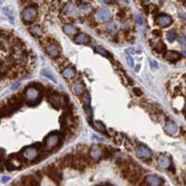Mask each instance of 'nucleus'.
<instances>
[{"label": "nucleus", "mask_w": 186, "mask_h": 186, "mask_svg": "<svg viewBox=\"0 0 186 186\" xmlns=\"http://www.w3.org/2000/svg\"><path fill=\"white\" fill-rule=\"evenodd\" d=\"M95 52H96L97 54H101L102 56H105V57H111L110 53H108V50H105L104 48H102V47H96V48H95Z\"/></svg>", "instance_id": "obj_30"}, {"label": "nucleus", "mask_w": 186, "mask_h": 186, "mask_svg": "<svg viewBox=\"0 0 186 186\" xmlns=\"http://www.w3.org/2000/svg\"><path fill=\"white\" fill-rule=\"evenodd\" d=\"M127 63H128V65H129L130 67H134V60L131 58L130 56H128V57H127Z\"/></svg>", "instance_id": "obj_35"}, {"label": "nucleus", "mask_w": 186, "mask_h": 186, "mask_svg": "<svg viewBox=\"0 0 186 186\" xmlns=\"http://www.w3.org/2000/svg\"><path fill=\"white\" fill-rule=\"evenodd\" d=\"M80 8H81L82 11H85V13H89V11H91V6L88 4H81L80 5Z\"/></svg>", "instance_id": "obj_33"}, {"label": "nucleus", "mask_w": 186, "mask_h": 186, "mask_svg": "<svg viewBox=\"0 0 186 186\" xmlns=\"http://www.w3.org/2000/svg\"><path fill=\"white\" fill-rule=\"evenodd\" d=\"M136 155L143 160H150L152 158V151L145 145H138L136 149Z\"/></svg>", "instance_id": "obj_7"}, {"label": "nucleus", "mask_w": 186, "mask_h": 186, "mask_svg": "<svg viewBox=\"0 0 186 186\" xmlns=\"http://www.w3.org/2000/svg\"><path fill=\"white\" fill-rule=\"evenodd\" d=\"M71 89H72L73 94H75L77 96H81L82 94L85 93L86 87H85V85H83L81 81H75L74 83H72Z\"/></svg>", "instance_id": "obj_17"}, {"label": "nucleus", "mask_w": 186, "mask_h": 186, "mask_svg": "<svg viewBox=\"0 0 186 186\" xmlns=\"http://www.w3.org/2000/svg\"><path fill=\"white\" fill-rule=\"evenodd\" d=\"M180 16H182V19H186V14L182 13V14H180Z\"/></svg>", "instance_id": "obj_45"}, {"label": "nucleus", "mask_w": 186, "mask_h": 186, "mask_svg": "<svg viewBox=\"0 0 186 186\" xmlns=\"http://www.w3.org/2000/svg\"><path fill=\"white\" fill-rule=\"evenodd\" d=\"M178 41H179V45L183 46V47H186V37L185 36H179Z\"/></svg>", "instance_id": "obj_34"}, {"label": "nucleus", "mask_w": 186, "mask_h": 186, "mask_svg": "<svg viewBox=\"0 0 186 186\" xmlns=\"http://www.w3.org/2000/svg\"><path fill=\"white\" fill-rule=\"evenodd\" d=\"M47 175L50 179H53L56 184H60L61 179H62V174H61L60 169H57L55 166H50L47 168Z\"/></svg>", "instance_id": "obj_8"}, {"label": "nucleus", "mask_w": 186, "mask_h": 186, "mask_svg": "<svg viewBox=\"0 0 186 186\" xmlns=\"http://www.w3.org/2000/svg\"><path fill=\"white\" fill-rule=\"evenodd\" d=\"M62 75H63L65 79H72L75 77V70L73 67L67 66L65 67L63 71H62Z\"/></svg>", "instance_id": "obj_22"}, {"label": "nucleus", "mask_w": 186, "mask_h": 186, "mask_svg": "<svg viewBox=\"0 0 186 186\" xmlns=\"http://www.w3.org/2000/svg\"><path fill=\"white\" fill-rule=\"evenodd\" d=\"M63 31H64V33L70 36V37L78 33V29H77L74 25H72V24H65V25L63 26Z\"/></svg>", "instance_id": "obj_21"}, {"label": "nucleus", "mask_w": 186, "mask_h": 186, "mask_svg": "<svg viewBox=\"0 0 186 186\" xmlns=\"http://www.w3.org/2000/svg\"><path fill=\"white\" fill-rule=\"evenodd\" d=\"M126 53H127V54H134V53H135V49H134V48H128V49L126 50Z\"/></svg>", "instance_id": "obj_41"}, {"label": "nucleus", "mask_w": 186, "mask_h": 186, "mask_svg": "<svg viewBox=\"0 0 186 186\" xmlns=\"http://www.w3.org/2000/svg\"><path fill=\"white\" fill-rule=\"evenodd\" d=\"M97 186H113L111 184H101V185H97Z\"/></svg>", "instance_id": "obj_44"}, {"label": "nucleus", "mask_w": 186, "mask_h": 186, "mask_svg": "<svg viewBox=\"0 0 186 186\" xmlns=\"http://www.w3.org/2000/svg\"><path fill=\"white\" fill-rule=\"evenodd\" d=\"M95 17H96L97 21L105 22V21H108V19H110V17H111V13L108 11V8L102 7V8H99V9H97L96 14H95Z\"/></svg>", "instance_id": "obj_10"}, {"label": "nucleus", "mask_w": 186, "mask_h": 186, "mask_svg": "<svg viewBox=\"0 0 186 186\" xmlns=\"http://www.w3.org/2000/svg\"><path fill=\"white\" fill-rule=\"evenodd\" d=\"M8 48H9V41L7 40V38L0 37V49L7 50Z\"/></svg>", "instance_id": "obj_26"}, {"label": "nucleus", "mask_w": 186, "mask_h": 186, "mask_svg": "<svg viewBox=\"0 0 186 186\" xmlns=\"http://www.w3.org/2000/svg\"><path fill=\"white\" fill-rule=\"evenodd\" d=\"M9 180H11V177H9V176H4V177L1 178V182L2 183H8Z\"/></svg>", "instance_id": "obj_40"}, {"label": "nucleus", "mask_w": 186, "mask_h": 186, "mask_svg": "<svg viewBox=\"0 0 186 186\" xmlns=\"http://www.w3.org/2000/svg\"><path fill=\"white\" fill-rule=\"evenodd\" d=\"M154 49H155L158 53H162L166 50V46H164V44L162 41H158L155 45H154Z\"/></svg>", "instance_id": "obj_29"}, {"label": "nucleus", "mask_w": 186, "mask_h": 186, "mask_svg": "<svg viewBox=\"0 0 186 186\" xmlns=\"http://www.w3.org/2000/svg\"><path fill=\"white\" fill-rule=\"evenodd\" d=\"M102 2H106V1H108V0H101Z\"/></svg>", "instance_id": "obj_46"}, {"label": "nucleus", "mask_w": 186, "mask_h": 186, "mask_svg": "<svg viewBox=\"0 0 186 186\" xmlns=\"http://www.w3.org/2000/svg\"><path fill=\"white\" fill-rule=\"evenodd\" d=\"M38 155H39V151L36 146H27L22 151V156L29 161L36 160Z\"/></svg>", "instance_id": "obj_6"}, {"label": "nucleus", "mask_w": 186, "mask_h": 186, "mask_svg": "<svg viewBox=\"0 0 186 186\" xmlns=\"http://www.w3.org/2000/svg\"><path fill=\"white\" fill-rule=\"evenodd\" d=\"M61 141V136L56 133H53V134L48 135L47 137L45 138V146L47 150H53L55 149L56 146L60 144Z\"/></svg>", "instance_id": "obj_3"}, {"label": "nucleus", "mask_w": 186, "mask_h": 186, "mask_svg": "<svg viewBox=\"0 0 186 186\" xmlns=\"http://www.w3.org/2000/svg\"><path fill=\"white\" fill-rule=\"evenodd\" d=\"M4 13L6 14V16H7L8 19H9L11 23H14V14H13V11H11V8L5 7L4 8Z\"/></svg>", "instance_id": "obj_28"}, {"label": "nucleus", "mask_w": 186, "mask_h": 186, "mask_svg": "<svg viewBox=\"0 0 186 186\" xmlns=\"http://www.w3.org/2000/svg\"><path fill=\"white\" fill-rule=\"evenodd\" d=\"M5 166H6L8 170H15V169H17V168L22 166V159L17 154H13V155L8 158V160L6 161Z\"/></svg>", "instance_id": "obj_4"}, {"label": "nucleus", "mask_w": 186, "mask_h": 186, "mask_svg": "<svg viewBox=\"0 0 186 186\" xmlns=\"http://www.w3.org/2000/svg\"><path fill=\"white\" fill-rule=\"evenodd\" d=\"M64 13H65L67 16H71V17H75V16L79 15L78 8L75 7L73 4H71V2L65 5V7H64Z\"/></svg>", "instance_id": "obj_18"}, {"label": "nucleus", "mask_w": 186, "mask_h": 186, "mask_svg": "<svg viewBox=\"0 0 186 186\" xmlns=\"http://www.w3.org/2000/svg\"><path fill=\"white\" fill-rule=\"evenodd\" d=\"M185 78H186V75H185Z\"/></svg>", "instance_id": "obj_50"}, {"label": "nucleus", "mask_w": 186, "mask_h": 186, "mask_svg": "<svg viewBox=\"0 0 186 186\" xmlns=\"http://www.w3.org/2000/svg\"><path fill=\"white\" fill-rule=\"evenodd\" d=\"M9 67H11V64L8 63L7 61H4L0 63V75L6 74L8 71H9Z\"/></svg>", "instance_id": "obj_24"}, {"label": "nucleus", "mask_w": 186, "mask_h": 186, "mask_svg": "<svg viewBox=\"0 0 186 186\" xmlns=\"http://www.w3.org/2000/svg\"><path fill=\"white\" fill-rule=\"evenodd\" d=\"M85 1H91V0H85Z\"/></svg>", "instance_id": "obj_48"}, {"label": "nucleus", "mask_w": 186, "mask_h": 186, "mask_svg": "<svg viewBox=\"0 0 186 186\" xmlns=\"http://www.w3.org/2000/svg\"><path fill=\"white\" fill-rule=\"evenodd\" d=\"M48 101L49 103L55 106L56 108H61V106H64L65 105V102H64V97H62L58 93H55V91H52L50 95H48Z\"/></svg>", "instance_id": "obj_5"}, {"label": "nucleus", "mask_w": 186, "mask_h": 186, "mask_svg": "<svg viewBox=\"0 0 186 186\" xmlns=\"http://www.w3.org/2000/svg\"><path fill=\"white\" fill-rule=\"evenodd\" d=\"M41 95H40V90L36 88L33 85L32 86H29V87H26L25 91H24V99L27 104L30 105H34L39 103L41 98Z\"/></svg>", "instance_id": "obj_1"}, {"label": "nucleus", "mask_w": 186, "mask_h": 186, "mask_svg": "<svg viewBox=\"0 0 186 186\" xmlns=\"http://www.w3.org/2000/svg\"><path fill=\"white\" fill-rule=\"evenodd\" d=\"M163 184V179L156 175H149L144 179V186H161Z\"/></svg>", "instance_id": "obj_9"}, {"label": "nucleus", "mask_w": 186, "mask_h": 186, "mask_svg": "<svg viewBox=\"0 0 186 186\" xmlns=\"http://www.w3.org/2000/svg\"><path fill=\"white\" fill-rule=\"evenodd\" d=\"M164 58L169 62H177L180 58V54L177 52H174V50H169L164 54Z\"/></svg>", "instance_id": "obj_19"}, {"label": "nucleus", "mask_w": 186, "mask_h": 186, "mask_svg": "<svg viewBox=\"0 0 186 186\" xmlns=\"http://www.w3.org/2000/svg\"><path fill=\"white\" fill-rule=\"evenodd\" d=\"M41 74L44 75V77H47V78H49L52 81H54V82H57L56 81V79H55V77H54V74L53 73H50V72H48L47 70H44L42 72H41Z\"/></svg>", "instance_id": "obj_32"}, {"label": "nucleus", "mask_w": 186, "mask_h": 186, "mask_svg": "<svg viewBox=\"0 0 186 186\" xmlns=\"http://www.w3.org/2000/svg\"><path fill=\"white\" fill-rule=\"evenodd\" d=\"M164 130H166V133H167L168 135L174 136V135H176L178 133V126H177L174 121L168 120L167 122H166V126H164Z\"/></svg>", "instance_id": "obj_15"}, {"label": "nucleus", "mask_w": 186, "mask_h": 186, "mask_svg": "<svg viewBox=\"0 0 186 186\" xmlns=\"http://www.w3.org/2000/svg\"><path fill=\"white\" fill-rule=\"evenodd\" d=\"M19 83L17 82V83H15L14 86H11V89H16V87H19Z\"/></svg>", "instance_id": "obj_43"}, {"label": "nucleus", "mask_w": 186, "mask_h": 186, "mask_svg": "<svg viewBox=\"0 0 186 186\" xmlns=\"http://www.w3.org/2000/svg\"><path fill=\"white\" fill-rule=\"evenodd\" d=\"M102 155H103V151H102V149L99 147V146L94 145V146H91V147H90V150H89L90 159H93V160L97 161V160H99V159H101Z\"/></svg>", "instance_id": "obj_14"}, {"label": "nucleus", "mask_w": 186, "mask_h": 186, "mask_svg": "<svg viewBox=\"0 0 186 186\" xmlns=\"http://www.w3.org/2000/svg\"><path fill=\"white\" fill-rule=\"evenodd\" d=\"M135 19L139 25H143V19L141 17V15H135Z\"/></svg>", "instance_id": "obj_36"}, {"label": "nucleus", "mask_w": 186, "mask_h": 186, "mask_svg": "<svg viewBox=\"0 0 186 186\" xmlns=\"http://www.w3.org/2000/svg\"><path fill=\"white\" fill-rule=\"evenodd\" d=\"M155 23L158 25L162 26V27H167L172 23V19L167 14H161V15L155 17Z\"/></svg>", "instance_id": "obj_11"}, {"label": "nucleus", "mask_w": 186, "mask_h": 186, "mask_svg": "<svg viewBox=\"0 0 186 186\" xmlns=\"http://www.w3.org/2000/svg\"><path fill=\"white\" fill-rule=\"evenodd\" d=\"M1 4H2V0H0V5H1Z\"/></svg>", "instance_id": "obj_47"}, {"label": "nucleus", "mask_w": 186, "mask_h": 186, "mask_svg": "<svg viewBox=\"0 0 186 186\" xmlns=\"http://www.w3.org/2000/svg\"><path fill=\"white\" fill-rule=\"evenodd\" d=\"M106 31H108V33H111V34H114L116 32V23H108L106 24Z\"/></svg>", "instance_id": "obj_27"}, {"label": "nucleus", "mask_w": 186, "mask_h": 186, "mask_svg": "<svg viewBox=\"0 0 186 186\" xmlns=\"http://www.w3.org/2000/svg\"><path fill=\"white\" fill-rule=\"evenodd\" d=\"M74 41L77 44H79V45H87V44H89L90 38L86 33H79L78 36L75 37Z\"/></svg>", "instance_id": "obj_20"}, {"label": "nucleus", "mask_w": 186, "mask_h": 186, "mask_svg": "<svg viewBox=\"0 0 186 186\" xmlns=\"http://www.w3.org/2000/svg\"><path fill=\"white\" fill-rule=\"evenodd\" d=\"M150 65H151V67H152L153 70H155V69H158V63H156L155 61H150Z\"/></svg>", "instance_id": "obj_37"}, {"label": "nucleus", "mask_w": 186, "mask_h": 186, "mask_svg": "<svg viewBox=\"0 0 186 186\" xmlns=\"http://www.w3.org/2000/svg\"><path fill=\"white\" fill-rule=\"evenodd\" d=\"M46 52H47V54H48L52 58H56V57L60 56L61 49L56 44H50V45H48L46 47Z\"/></svg>", "instance_id": "obj_13"}, {"label": "nucleus", "mask_w": 186, "mask_h": 186, "mask_svg": "<svg viewBox=\"0 0 186 186\" xmlns=\"http://www.w3.org/2000/svg\"><path fill=\"white\" fill-rule=\"evenodd\" d=\"M153 34H154V36H158V37H159V36H161V32L159 30H154L153 31Z\"/></svg>", "instance_id": "obj_42"}, {"label": "nucleus", "mask_w": 186, "mask_h": 186, "mask_svg": "<svg viewBox=\"0 0 186 186\" xmlns=\"http://www.w3.org/2000/svg\"><path fill=\"white\" fill-rule=\"evenodd\" d=\"M185 111H186V106H185Z\"/></svg>", "instance_id": "obj_49"}, {"label": "nucleus", "mask_w": 186, "mask_h": 186, "mask_svg": "<svg viewBox=\"0 0 186 186\" xmlns=\"http://www.w3.org/2000/svg\"><path fill=\"white\" fill-rule=\"evenodd\" d=\"M4 156H5V151L0 149V164L2 163V161H4Z\"/></svg>", "instance_id": "obj_38"}, {"label": "nucleus", "mask_w": 186, "mask_h": 186, "mask_svg": "<svg viewBox=\"0 0 186 186\" xmlns=\"http://www.w3.org/2000/svg\"><path fill=\"white\" fill-rule=\"evenodd\" d=\"M30 32H31V34H33L36 37H39V36L42 34V29H41L39 25H34L30 29Z\"/></svg>", "instance_id": "obj_25"}, {"label": "nucleus", "mask_w": 186, "mask_h": 186, "mask_svg": "<svg viewBox=\"0 0 186 186\" xmlns=\"http://www.w3.org/2000/svg\"><path fill=\"white\" fill-rule=\"evenodd\" d=\"M176 38H177V34H176L175 31H169V32L167 33V40L170 41V42L175 41Z\"/></svg>", "instance_id": "obj_31"}, {"label": "nucleus", "mask_w": 186, "mask_h": 186, "mask_svg": "<svg viewBox=\"0 0 186 186\" xmlns=\"http://www.w3.org/2000/svg\"><path fill=\"white\" fill-rule=\"evenodd\" d=\"M22 185L23 186H39L40 185V179L34 175L25 176V177H23L22 179Z\"/></svg>", "instance_id": "obj_12"}, {"label": "nucleus", "mask_w": 186, "mask_h": 186, "mask_svg": "<svg viewBox=\"0 0 186 186\" xmlns=\"http://www.w3.org/2000/svg\"><path fill=\"white\" fill-rule=\"evenodd\" d=\"M37 17V8L33 6H29L23 9L22 11V19L25 24L32 23Z\"/></svg>", "instance_id": "obj_2"}, {"label": "nucleus", "mask_w": 186, "mask_h": 186, "mask_svg": "<svg viewBox=\"0 0 186 186\" xmlns=\"http://www.w3.org/2000/svg\"><path fill=\"white\" fill-rule=\"evenodd\" d=\"M158 164L161 169H170L171 167V160L170 158L167 155H160L158 158Z\"/></svg>", "instance_id": "obj_16"}, {"label": "nucleus", "mask_w": 186, "mask_h": 186, "mask_svg": "<svg viewBox=\"0 0 186 186\" xmlns=\"http://www.w3.org/2000/svg\"><path fill=\"white\" fill-rule=\"evenodd\" d=\"M91 125H93V127L96 129L97 131L103 133V134H108V131H106V127H105V125L103 122H101V121H94V122H91Z\"/></svg>", "instance_id": "obj_23"}, {"label": "nucleus", "mask_w": 186, "mask_h": 186, "mask_svg": "<svg viewBox=\"0 0 186 186\" xmlns=\"http://www.w3.org/2000/svg\"><path fill=\"white\" fill-rule=\"evenodd\" d=\"M134 93L136 94V95H137V96H142V95H143V93H142V90L139 89V88H134Z\"/></svg>", "instance_id": "obj_39"}]
</instances>
